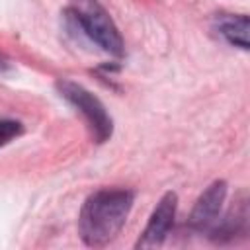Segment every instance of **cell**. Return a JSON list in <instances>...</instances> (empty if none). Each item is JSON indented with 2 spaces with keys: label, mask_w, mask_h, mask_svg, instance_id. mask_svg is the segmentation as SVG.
Returning <instances> with one entry per match:
<instances>
[{
  "label": "cell",
  "mask_w": 250,
  "mask_h": 250,
  "mask_svg": "<svg viewBox=\"0 0 250 250\" xmlns=\"http://www.w3.org/2000/svg\"><path fill=\"white\" fill-rule=\"evenodd\" d=\"M135 193L131 189H100L82 205L78 217L80 238L88 246H105L123 229L133 207Z\"/></svg>",
  "instance_id": "1"
},
{
  "label": "cell",
  "mask_w": 250,
  "mask_h": 250,
  "mask_svg": "<svg viewBox=\"0 0 250 250\" xmlns=\"http://www.w3.org/2000/svg\"><path fill=\"white\" fill-rule=\"evenodd\" d=\"M68 18L104 51L109 55L121 57L123 55V39L105 12V8L96 0H72L70 8L66 10Z\"/></svg>",
  "instance_id": "2"
},
{
  "label": "cell",
  "mask_w": 250,
  "mask_h": 250,
  "mask_svg": "<svg viewBox=\"0 0 250 250\" xmlns=\"http://www.w3.org/2000/svg\"><path fill=\"white\" fill-rule=\"evenodd\" d=\"M57 90L66 102H70L86 117V121H88V125H90L98 143H104L111 137L113 121H111L109 113L105 111L104 104L92 92H88L84 86H80L72 80H59Z\"/></svg>",
  "instance_id": "3"
},
{
  "label": "cell",
  "mask_w": 250,
  "mask_h": 250,
  "mask_svg": "<svg viewBox=\"0 0 250 250\" xmlns=\"http://www.w3.org/2000/svg\"><path fill=\"white\" fill-rule=\"evenodd\" d=\"M176 203H178V197L174 191H168L160 197V201L156 203V207L148 219V225L143 230L141 238L137 240L135 248H158L166 240V236L174 225Z\"/></svg>",
  "instance_id": "4"
},
{
  "label": "cell",
  "mask_w": 250,
  "mask_h": 250,
  "mask_svg": "<svg viewBox=\"0 0 250 250\" xmlns=\"http://www.w3.org/2000/svg\"><path fill=\"white\" fill-rule=\"evenodd\" d=\"M227 197V184L223 180L213 182L209 188H205V191L199 195V199L195 201L191 215H189V229L203 232V230H211V227L217 223L221 207L225 203Z\"/></svg>",
  "instance_id": "5"
},
{
  "label": "cell",
  "mask_w": 250,
  "mask_h": 250,
  "mask_svg": "<svg viewBox=\"0 0 250 250\" xmlns=\"http://www.w3.org/2000/svg\"><path fill=\"white\" fill-rule=\"evenodd\" d=\"M217 25V33L230 45L240 47V49H248V27H250V20L246 14H221L215 20Z\"/></svg>",
  "instance_id": "6"
},
{
  "label": "cell",
  "mask_w": 250,
  "mask_h": 250,
  "mask_svg": "<svg viewBox=\"0 0 250 250\" xmlns=\"http://www.w3.org/2000/svg\"><path fill=\"white\" fill-rule=\"evenodd\" d=\"M20 133H21V123L2 119L0 121V146L6 145L8 141H12L14 137H18Z\"/></svg>",
  "instance_id": "7"
}]
</instances>
